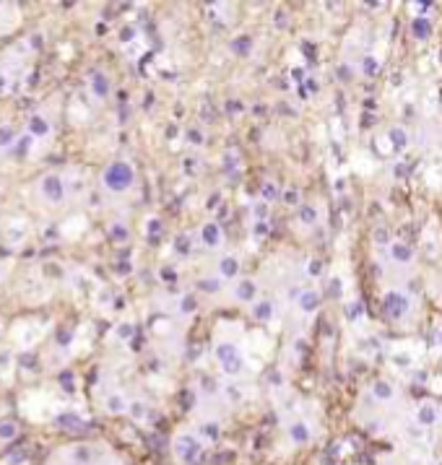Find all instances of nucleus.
Listing matches in <instances>:
<instances>
[{
	"instance_id": "1",
	"label": "nucleus",
	"mask_w": 442,
	"mask_h": 465,
	"mask_svg": "<svg viewBox=\"0 0 442 465\" xmlns=\"http://www.w3.org/2000/svg\"><path fill=\"white\" fill-rule=\"evenodd\" d=\"M135 182V172L127 161H112L102 174V185L109 193H127Z\"/></svg>"
},
{
	"instance_id": "2",
	"label": "nucleus",
	"mask_w": 442,
	"mask_h": 465,
	"mask_svg": "<svg viewBox=\"0 0 442 465\" xmlns=\"http://www.w3.org/2000/svg\"><path fill=\"white\" fill-rule=\"evenodd\" d=\"M36 190H39V198L47 200L50 205H60L63 200H65V182H63L60 174H44V177H39Z\"/></svg>"
},
{
	"instance_id": "3",
	"label": "nucleus",
	"mask_w": 442,
	"mask_h": 465,
	"mask_svg": "<svg viewBox=\"0 0 442 465\" xmlns=\"http://www.w3.org/2000/svg\"><path fill=\"white\" fill-rule=\"evenodd\" d=\"M382 304H385V312H388L393 320H401V317L409 312V296L398 294V291H390Z\"/></svg>"
},
{
	"instance_id": "4",
	"label": "nucleus",
	"mask_w": 442,
	"mask_h": 465,
	"mask_svg": "<svg viewBox=\"0 0 442 465\" xmlns=\"http://www.w3.org/2000/svg\"><path fill=\"white\" fill-rule=\"evenodd\" d=\"M174 450H177V455L185 463H190V460H195L198 458V452H200V444H198V439H192V436H188V434H182L177 442H174Z\"/></svg>"
},
{
	"instance_id": "5",
	"label": "nucleus",
	"mask_w": 442,
	"mask_h": 465,
	"mask_svg": "<svg viewBox=\"0 0 442 465\" xmlns=\"http://www.w3.org/2000/svg\"><path fill=\"white\" fill-rule=\"evenodd\" d=\"M55 424H58L63 432H84V426H86L76 413H60L58 418H55Z\"/></svg>"
},
{
	"instance_id": "6",
	"label": "nucleus",
	"mask_w": 442,
	"mask_h": 465,
	"mask_svg": "<svg viewBox=\"0 0 442 465\" xmlns=\"http://www.w3.org/2000/svg\"><path fill=\"white\" fill-rule=\"evenodd\" d=\"M29 130L34 133V138H47L50 130H52V125L44 120V115H32V120H29Z\"/></svg>"
},
{
	"instance_id": "7",
	"label": "nucleus",
	"mask_w": 442,
	"mask_h": 465,
	"mask_svg": "<svg viewBox=\"0 0 442 465\" xmlns=\"http://www.w3.org/2000/svg\"><path fill=\"white\" fill-rule=\"evenodd\" d=\"M91 91H94L99 99H104L109 94V81H107L104 73H99V70L91 73Z\"/></svg>"
},
{
	"instance_id": "8",
	"label": "nucleus",
	"mask_w": 442,
	"mask_h": 465,
	"mask_svg": "<svg viewBox=\"0 0 442 465\" xmlns=\"http://www.w3.org/2000/svg\"><path fill=\"white\" fill-rule=\"evenodd\" d=\"M200 236H203V244H208V247H219L221 244V229H219V224H206L203 226V232H200Z\"/></svg>"
},
{
	"instance_id": "9",
	"label": "nucleus",
	"mask_w": 442,
	"mask_h": 465,
	"mask_svg": "<svg viewBox=\"0 0 442 465\" xmlns=\"http://www.w3.org/2000/svg\"><path fill=\"white\" fill-rule=\"evenodd\" d=\"M390 255H393L395 262H403V265L413 260V250L409 247V244H403V242H395L393 247H390Z\"/></svg>"
},
{
	"instance_id": "10",
	"label": "nucleus",
	"mask_w": 442,
	"mask_h": 465,
	"mask_svg": "<svg viewBox=\"0 0 442 465\" xmlns=\"http://www.w3.org/2000/svg\"><path fill=\"white\" fill-rule=\"evenodd\" d=\"M411 31H413V36H416V39H427V36L432 34V24L427 21L424 16H419V18H413Z\"/></svg>"
},
{
	"instance_id": "11",
	"label": "nucleus",
	"mask_w": 442,
	"mask_h": 465,
	"mask_svg": "<svg viewBox=\"0 0 442 465\" xmlns=\"http://www.w3.org/2000/svg\"><path fill=\"white\" fill-rule=\"evenodd\" d=\"M299 307L305 309V312H315V309L320 307V296L315 294V291H302L299 294Z\"/></svg>"
},
{
	"instance_id": "12",
	"label": "nucleus",
	"mask_w": 442,
	"mask_h": 465,
	"mask_svg": "<svg viewBox=\"0 0 442 465\" xmlns=\"http://www.w3.org/2000/svg\"><path fill=\"white\" fill-rule=\"evenodd\" d=\"M18 424L16 421H11V418H8V421H0V442H13L16 436H18Z\"/></svg>"
},
{
	"instance_id": "13",
	"label": "nucleus",
	"mask_w": 442,
	"mask_h": 465,
	"mask_svg": "<svg viewBox=\"0 0 442 465\" xmlns=\"http://www.w3.org/2000/svg\"><path fill=\"white\" fill-rule=\"evenodd\" d=\"M216 356H219L221 364H224V361H229V359L239 356V349H237L234 343H219V346H216Z\"/></svg>"
},
{
	"instance_id": "14",
	"label": "nucleus",
	"mask_w": 442,
	"mask_h": 465,
	"mask_svg": "<svg viewBox=\"0 0 442 465\" xmlns=\"http://www.w3.org/2000/svg\"><path fill=\"white\" fill-rule=\"evenodd\" d=\"M435 418H437L435 406H421V408H419V413H416V421H419V424H424V426H432V424H435Z\"/></svg>"
},
{
	"instance_id": "15",
	"label": "nucleus",
	"mask_w": 442,
	"mask_h": 465,
	"mask_svg": "<svg viewBox=\"0 0 442 465\" xmlns=\"http://www.w3.org/2000/svg\"><path fill=\"white\" fill-rule=\"evenodd\" d=\"M250 47H253L250 36H239V39H234V42H232V52H234V55H239V58L250 55Z\"/></svg>"
},
{
	"instance_id": "16",
	"label": "nucleus",
	"mask_w": 442,
	"mask_h": 465,
	"mask_svg": "<svg viewBox=\"0 0 442 465\" xmlns=\"http://www.w3.org/2000/svg\"><path fill=\"white\" fill-rule=\"evenodd\" d=\"M125 408H127V403H125L123 395H109L107 398V411L109 413H123Z\"/></svg>"
},
{
	"instance_id": "17",
	"label": "nucleus",
	"mask_w": 442,
	"mask_h": 465,
	"mask_svg": "<svg viewBox=\"0 0 442 465\" xmlns=\"http://www.w3.org/2000/svg\"><path fill=\"white\" fill-rule=\"evenodd\" d=\"M289 434H291V439L297 442V444H305V442L310 439V432H307L305 424H294L291 429H289Z\"/></svg>"
},
{
	"instance_id": "18",
	"label": "nucleus",
	"mask_w": 442,
	"mask_h": 465,
	"mask_svg": "<svg viewBox=\"0 0 442 465\" xmlns=\"http://www.w3.org/2000/svg\"><path fill=\"white\" fill-rule=\"evenodd\" d=\"M221 273H224L226 278H234L237 273H239V262H237V258H224V260H221Z\"/></svg>"
},
{
	"instance_id": "19",
	"label": "nucleus",
	"mask_w": 442,
	"mask_h": 465,
	"mask_svg": "<svg viewBox=\"0 0 442 465\" xmlns=\"http://www.w3.org/2000/svg\"><path fill=\"white\" fill-rule=\"evenodd\" d=\"M388 138H390V143H393V148H398V151L406 148V143H409V141H406V133H403L401 127H393V130L388 133Z\"/></svg>"
},
{
	"instance_id": "20",
	"label": "nucleus",
	"mask_w": 442,
	"mask_h": 465,
	"mask_svg": "<svg viewBox=\"0 0 442 465\" xmlns=\"http://www.w3.org/2000/svg\"><path fill=\"white\" fill-rule=\"evenodd\" d=\"M253 315H255V320H268V317L273 315V304H271V302H260V304H255Z\"/></svg>"
},
{
	"instance_id": "21",
	"label": "nucleus",
	"mask_w": 442,
	"mask_h": 465,
	"mask_svg": "<svg viewBox=\"0 0 442 465\" xmlns=\"http://www.w3.org/2000/svg\"><path fill=\"white\" fill-rule=\"evenodd\" d=\"M372 393H375V398H380V400H390L393 398V387L388 385V382H375Z\"/></svg>"
},
{
	"instance_id": "22",
	"label": "nucleus",
	"mask_w": 442,
	"mask_h": 465,
	"mask_svg": "<svg viewBox=\"0 0 442 465\" xmlns=\"http://www.w3.org/2000/svg\"><path fill=\"white\" fill-rule=\"evenodd\" d=\"M299 221L302 224H307V226H312L317 221V211L312 205H302V211H299Z\"/></svg>"
},
{
	"instance_id": "23",
	"label": "nucleus",
	"mask_w": 442,
	"mask_h": 465,
	"mask_svg": "<svg viewBox=\"0 0 442 465\" xmlns=\"http://www.w3.org/2000/svg\"><path fill=\"white\" fill-rule=\"evenodd\" d=\"M242 356H234V359H229V361H224V372L226 375H239L242 372Z\"/></svg>"
},
{
	"instance_id": "24",
	"label": "nucleus",
	"mask_w": 442,
	"mask_h": 465,
	"mask_svg": "<svg viewBox=\"0 0 442 465\" xmlns=\"http://www.w3.org/2000/svg\"><path fill=\"white\" fill-rule=\"evenodd\" d=\"M237 294H239V299H253V296H255L253 281H242V284H239V289H237Z\"/></svg>"
},
{
	"instance_id": "25",
	"label": "nucleus",
	"mask_w": 442,
	"mask_h": 465,
	"mask_svg": "<svg viewBox=\"0 0 442 465\" xmlns=\"http://www.w3.org/2000/svg\"><path fill=\"white\" fill-rule=\"evenodd\" d=\"M346 315H348V320H356V317H362L364 315V304L362 302H351L346 307Z\"/></svg>"
},
{
	"instance_id": "26",
	"label": "nucleus",
	"mask_w": 442,
	"mask_h": 465,
	"mask_svg": "<svg viewBox=\"0 0 442 465\" xmlns=\"http://www.w3.org/2000/svg\"><path fill=\"white\" fill-rule=\"evenodd\" d=\"M200 289H203V291H211V294H216V291L221 289V284H219V281L216 278H203V281H200V284H198Z\"/></svg>"
},
{
	"instance_id": "27",
	"label": "nucleus",
	"mask_w": 442,
	"mask_h": 465,
	"mask_svg": "<svg viewBox=\"0 0 442 465\" xmlns=\"http://www.w3.org/2000/svg\"><path fill=\"white\" fill-rule=\"evenodd\" d=\"M377 70H380L377 60H375V58H364V73H367V76H375Z\"/></svg>"
},
{
	"instance_id": "28",
	"label": "nucleus",
	"mask_w": 442,
	"mask_h": 465,
	"mask_svg": "<svg viewBox=\"0 0 442 465\" xmlns=\"http://www.w3.org/2000/svg\"><path fill=\"white\" fill-rule=\"evenodd\" d=\"M127 408H130L133 418H143V416H146V406H143V403H130Z\"/></svg>"
},
{
	"instance_id": "29",
	"label": "nucleus",
	"mask_w": 442,
	"mask_h": 465,
	"mask_svg": "<svg viewBox=\"0 0 442 465\" xmlns=\"http://www.w3.org/2000/svg\"><path fill=\"white\" fill-rule=\"evenodd\" d=\"M341 291H344V286H341V281H338V278H333V281H330V286H328V294H330V296H341Z\"/></svg>"
},
{
	"instance_id": "30",
	"label": "nucleus",
	"mask_w": 442,
	"mask_h": 465,
	"mask_svg": "<svg viewBox=\"0 0 442 465\" xmlns=\"http://www.w3.org/2000/svg\"><path fill=\"white\" fill-rule=\"evenodd\" d=\"M276 195H279L276 185H271V182H268V185H263V198H265V200H273Z\"/></svg>"
},
{
	"instance_id": "31",
	"label": "nucleus",
	"mask_w": 442,
	"mask_h": 465,
	"mask_svg": "<svg viewBox=\"0 0 442 465\" xmlns=\"http://www.w3.org/2000/svg\"><path fill=\"white\" fill-rule=\"evenodd\" d=\"M188 141L200 145V143H203V133H200V130H188Z\"/></svg>"
},
{
	"instance_id": "32",
	"label": "nucleus",
	"mask_w": 442,
	"mask_h": 465,
	"mask_svg": "<svg viewBox=\"0 0 442 465\" xmlns=\"http://www.w3.org/2000/svg\"><path fill=\"white\" fill-rule=\"evenodd\" d=\"M203 434L211 436V439H216V436H219V426H216V424H206V426H203Z\"/></svg>"
},
{
	"instance_id": "33",
	"label": "nucleus",
	"mask_w": 442,
	"mask_h": 465,
	"mask_svg": "<svg viewBox=\"0 0 442 465\" xmlns=\"http://www.w3.org/2000/svg\"><path fill=\"white\" fill-rule=\"evenodd\" d=\"M284 203H289V205H294V203H299V193H297V190H289V193L284 195Z\"/></svg>"
},
{
	"instance_id": "34",
	"label": "nucleus",
	"mask_w": 442,
	"mask_h": 465,
	"mask_svg": "<svg viewBox=\"0 0 442 465\" xmlns=\"http://www.w3.org/2000/svg\"><path fill=\"white\" fill-rule=\"evenodd\" d=\"M192 309H195V299L185 296V299H182V312H192Z\"/></svg>"
},
{
	"instance_id": "35",
	"label": "nucleus",
	"mask_w": 442,
	"mask_h": 465,
	"mask_svg": "<svg viewBox=\"0 0 442 465\" xmlns=\"http://www.w3.org/2000/svg\"><path fill=\"white\" fill-rule=\"evenodd\" d=\"M375 239H377V244H388V232H385V229H377V232H375Z\"/></svg>"
},
{
	"instance_id": "36",
	"label": "nucleus",
	"mask_w": 442,
	"mask_h": 465,
	"mask_svg": "<svg viewBox=\"0 0 442 465\" xmlns=\"http://www.w3.org/2000/svg\"><path fill=\"white\" fill-rule=\"evenodd\" d=\"M310 273H312V276H320V273H323V265H320V260H312V262H310Z\"/></svg>"
},
{
	"instance_id": "37",
	"label": "nucleus",
	"mask_w": 442,
	"mask_h": 465,
	"mask_svg": "<svg viewBox=\"0 0 442 465\" xmlns=\"http://www.w3.org/2000/svg\"><path fill=\"white\" fill-rule=\"evenodd\" d=\"M112 236H117V239H125L127 232L123 229V226H115V229H112Z\"/></svg>"
},
{
	"instance_id": "38",
	"label": "nucleus",
	"mask_w": 442,
	"mask_h": 465,
	"mask_svg": "<svg viewBox=\"0 0 442 465\" xmlns=\"http://www.w3.org/2000/svg\"><path fill=\"white\" fill-rule=\"evenodd\" d=\"M177 250L180 252H188V236H180V239H177Z\"/></svg>"
},
{
	"instance_id": "39",
	"label": "nucleus",
	"mask_w": 442,
	"mask_h": 465,
	"mask_svg": "<svg viewBox=\"0 0 442 465\" xmlns=\"http://www.w3.org/2000/svg\"><path fill=\"white\" fill-rule=\"evenodd\" d=\"M409 434H411V436H421V429H419V424H409Z\"/></svg>"
},
{
	"instance_id": "40",
	"label": "nucleus",
	"mask_w": 442,
	"mask_h": 465,
	"mask_svg": "<svg viewBox=\"0 0 442 465\" xmlns=\"http://www.w3.org/2000/svg\"><path fill=\"white\" fill-rule=\"evenodd\" d=\"M348 73H351L348 68H338V78H341V81H348V78H351V76H348Z\"/></svg>"
},
{
	"instance_id": "41",
	"label": "nucleus",
	"mask_w": 442,
	"mask_h": 465,
	"mask_svg": "<svg viewBox=\"0 0 442 465\" xmlns=\"http://www.w3.org/2000/svg\"><path fill=\"white\" fill-rule=\"evenodd\" d=\"M224 159H226V161H224V164H226V167H237V156H232V153H226V156H224Z\"/></svg>"
},
{
	"instance_id": "42",
	"label": "nucleus",
	"mask_w": 442,
	"mask_h": 465,
	"mask_svg": "<svg viewBox=\"0 0 442 465\" xmlns=\"http://www.w3.org/2000/svg\"><path fill=\"white\" fill-rule=\"evenodd\" d=\"M216 203H219V195H214V198L208 200V208H216Z\"/></svg>"
},
{
	"instance_id": "43",
	"label": "nucleus",
	"mask_w": 442,
	"mask_h": 465,
	"mask_svg": "<svg viewBox=\"0 0 442 465\" xmlns=\"http://www.w3.org/2000/svg\"><path fill=\"white\" fill-rule=\"evenodd\" d=\"M0 278H3V268H0Z\"/></svg>"
}]
</instances>
